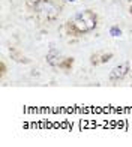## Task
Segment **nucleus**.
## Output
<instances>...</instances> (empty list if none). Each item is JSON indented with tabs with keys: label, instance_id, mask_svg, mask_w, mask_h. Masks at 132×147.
I'll return each instance as SVG.
<instances>
[{
	"label": "nucleus",
	"instance_id": "obj_2",
	"mask_svg": "<svg viewBox=\"0 0 132 147\" xmlns=\"http://www.w3.org/2000/svg\"><path fill=\"white\" fill-rule=\"evenodd\" d=\"M35 11H38V14L44 20H47V21H53L59 15V8L56 5H53L50 0H42L41 5L35 8Z\"/></svg>",
	"mask_w": 132,
	"mask_h": 147
},
{
	"label": "nucleus",
	"instance_id": "obj_8",
	"mask_svg": "<svg viewBox=\"0 0 132 147\" xmlns=\"http://www.w3.org/2000/svg\"><path fill=\"white\" fill-rule=\"evenodd\" d=\"M129 11H131V14H132V5H131V9H129Z\"/></svg>",
	"mask_w": 132,
	"mask_h": 147
},
{
	"label": "nucleus",
	"instance_id": "obj_3",
	"mask_svg": "<svg viewBox=\"0 0 132 147\" xmlns=\"http://www.w3.org/2000/svg\"><path fill=\"white\" fill-rule=\"evenodd\" d=\"M128 72H129V63L123 62V63L117 65V66H114V68L111 69L110 80L111 81H120V80H123L125 77L128 75Z\"/></svg>",
	"mask_w": 132,
	"mask_h": 147
},
{
	"label": "nucleus",
	"instance_id": "obj_7",
	"mask_svg": "<svg viewBox=\"0 0 132 147\" xmlns=\"http://www.w3.org/2000/svg\"><path fill=\"white\" fill-rule=\"evenodd\" d=\"M65 2H77V0H65Z\"/></svg>",
	"mask_w": 132,
	"mask_h": 147
},
{
	"label": "nucleus",
	"instance_id": "obj_5",
	"mask_svg": "<svg viewBox=\"0 0 132 147\" xmlns=\"http://www.w3.org/2000/svg\"><path fill=\"white\" fill-rule=\"evenodd\" d=\"M110 35H111V36H114V38L122 36V30L119 29V27H111V29H110Z\"/></svg>",
	"mask_w": 132,
	"mask_h": 147
},
{
	"label": "nucleus",
	"instance_id": "obj_4",
	"mask_svg": "<svg viewBox=\"0 0 132 147\" xmlns=\"http://www.w3.org/2000/svg\"><path fill=\"white\" fill-rule=\"evenodd\" d=\"M47 62L51 66H59L62 63V53L59 51L57 48H51L47 53Z\"/></svg>",
	"mask_w": 132,
	"mask_h": 147
},
{
	"label": "nucleus",
	"instance_id": "obj_1",
	"mask_svg": "<svg viewBox=\"0 0 132 147\" xmlns=\"http://www.w3.org/2000/svg\"><path fill=\"white\" fill-rule=\"evenodd\" d=\"M69 24L77 33H87V32H92L96 27L98 17H96L95 12L90 11V9L80 11L78 14L74 15V18L69 21Z\"/></svg>",
	"mask_w": 132,
	"mask_h": 147
},
{
	"label": "nucleus",
	"instance_id": "obj_6",
	"mask_svg": "<svg viewBox=\"0 0 132 147\" xmlns=\"http://www.w3.org/2000/svg\"><path fill=\"white\" fill-rule=\"evenodd\" d=\"M41 2H42V0H27V6L32 8V9H35L36 6L41 5Z\"/></svg>",
	"mask_w": 132,
	"mask_h": 147
}]
</instances>
